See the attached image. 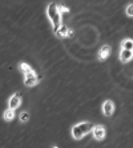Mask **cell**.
Returning <instances> with one entry per match:
<instances>
[{"label":"cell","mask_w":133,"mask_h":148,"mask_svg":"<svg viewBox=\"0 0 133 148\" xmlns=\"http://www.w3.org/2000/svg\"><path fill=\"white\" fill-rule=\"evenodd\" d=\"M93 130V125L91 123H80L76 124L75 127L72 128V136L75 139H81L83 136H85L88 132H91Z\"/></svg>","instance_id":"cell-2"},{"label":"cell","mask_w":133,"mask_h":148,"mask_svg":"<svg viewBox=\"0 0 133 148\" xmlns=\"http://www.w3.org/2000/svg\"><path fill=\"white\" fill-rule=\"evenodd\" d=\"M113 112H115V104H113L112 100H106L102 104V114L105 116H112Z\"/></svg>","instance_id":"cell-4"},{"label":"cell","mask_w":133,"mask_h":148,"mask_svg":"<svg viewBox=\"0 0 133 148\" xmlns=\"http://www.w3.org/2000/svg\"><path fill=\"white\" fill-rule=\"evenodd\" d=\"M21 104V97H20V92H16L14 96H11V99L8 100V106L12 110H16L17 107H20Z\"/></svg>","instance_id":"cell-5"},{"label":"cell","mask_w":133,"mask_h":148,"mask_svg":"<svg viewBox=\"0 0 133 148\" xmlns=\"http://www.w3.org/2000/svg\"><path fill=\"white\" fill-rule=\"evenodd\" d=\"M132 58H133V51L123 48L121 53H120V60H121V62H124V63H126V62H129Z\"/></svg>","instance_id":"cell-7"},{"label":"cell","mask_w":133,"mask_h":148,"mask_svg":"<svg viewBox=\"0 0 133 148\" xmlns=\"http://www.w3.org/2000/svg\"><path fill=\"white\" fill-rule=\"evenodd\" d=\"M14 117H15V110H12V108H8V110L4 112V120L5 121L14 120Z\"/></svg>","instance_id":"cell-9"},{"label":"cell","mask_w":133,"mask_h":148,"mask_svg":"<svg viewBox=\"0 0 133 148\" xmlns=\"http://www.w3.org/2000/svg\"><path fill=\"white\" fill-rule=\"evenodd\" d=\"M29 120V114L28 112H21L20 114V121H23V123H25V121Z\"/></svg>","instance_id":"cell-13"},{"label":"cell","mask_w":133,"mask_h":148,"mask_svg":"<svg viewBox=\"0 0 133 148\" xmlns=\"http://www.w3.org/2000/svg\"><path fill=\"white\" fill-rule=\"evenodd\" d=\"M20 69H21V71H23L24 73L31 72V71H32L31 66H29V64H27V63H21V64H20Z\"/></svg>","instance_id":"cell-12"},{"label":"cell","mask_w":133,"mask_h":148,"mask_svg":"<svg viewBox=\"0 0 133 148\" xmlns=\"http://www.w3.org/2000/svg\"><path fill=\"white\" fill-rule=\"evenodd\" d=\"M109 55H110V47L109 45H104L99 52V59L100 60H105V59H108Z\"/></svg>","instance_id":"cell-8"},{"label":"cell","mask_w":133,"mask_h":148,"mask_svg":"<svg viewBox=\"0 0 133 148\" xmlns=\"http://www.w3.org/2000/svg\"><path fill=\"white\" fill-rule=\"evenodd\" d=\"M68 36H69V38H72V36H73V31H72V29H69V31H68Z\"/></svg>","instance_id":"cell-16"},{"label":"cell","mask_w":133,"mask_h":148,"mask_svg":"<svg viewBox=\"0 0 133 148\" xmlns=\"http://www.w3.org/2000/svg\"><path fill=\"white\" fill-rule=\"evenodd\" d=\"M68 31L69 29L65 27V25H61V27L56 31V35H57L59 38H65V36H68Z\"/></svg>","instance_id":"cell-10"},{"label":"cell","mask_w":133,"mask_h":148,"mask_svg":"<svg viewBox=\"0 0 133 148\" xmlns=\"http://www.w3.org/2000/svg\"><path fill=\"white\" fill-rule=\"evenodd\" d=\"M105 128L102 127V125H97V127H93V136H95V139H97V140H102V139L105 138Z\"/></svg>","instance_id":"cell-6"},{"label":"cell","mask_w":133,"mask_h":148,"mask_svg":"<svg viewBox=\"0 0 133 148\" xmlns=\"http://www.w3.org/2000/svg\"><path fill=\"white\" fill-rule=\"evenodd\" d=\"M59 11L60 12H69V8H67V7H64V5H59Z\"/></svg>","instance_id":"cell-15"},{"label":"cell","mask_w":133,"mask_h":148,"mask_svg":"<svg viewBox=\"0 0 133 148\" xmlns=\"http://www.w3.org/2000/svg\"><path fill=\"white\" fill-rule=\"evenodd\" d=\"M38 82H39V79H38V76H36V73H35L33 71L24 73V84H25V86L33 87V86L38 84Z\"/></svg>","instance_id":"cell-3"},{"label":"cell","mask_w":133,"mask_h":148,"mask_svg":"<svg viewBox=\"0 0 133 148\" xmlns=\"http://www.w3.org/2000/svg\"><path fill=\"white\" fill-rule=\"evenodd\" d=\"M47 14H48V17L51 19L52 24H53V29L56 32L63 25L61 24V12L59 11V5L56 3H51L47 8Z\"/></svg>","instance_id":"cell-1"},{"label":"cell","mask_w":133,"mask_h":148,"mask_svg":"<svg viewBox=\"0 0 133 148\" xmlns=\"http://www.w3.org/2000/svg\"><path fill=\"white\" fill-rule=\"evenodd\" d=\"M126 15L128 16H133V4H129L126 7Z\"/></svg>","instance_id":"cell-14"},{"label":"cell","mask_w":133,"mask_h":148,"mask_svg":"<svg viewBox=\"0 0 133 148\" xmlns=\"http://www.w3.org/2000/svg\"><path fill=\"white\" fill-rule=\"evenodd\" d=\"M121 47H123L124 49H130V51H133V40H130V39L123 40V43H121Z\"/></svg>","instance_id":"cell-11"}]
</instances>
